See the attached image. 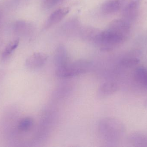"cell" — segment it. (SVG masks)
I'll return each instance as SVG.
<instances>
[{
	"label": "cell",
	"instance_id": "cell-1",
	"mask_svg": "<svg viewBox=\"0 0 147 147\" xmlns=\"http://www.w3.org/2000/svg\"><path fill=\"white\" fill-rule=\"evenodd\" d=\"M92 39L101 49L109 51L122 44L127 38L116 31L108 28L102 32L96 33L92 36Z\"/></svg>",
	"mask_w": 147,
	"mask_h": 147
},
{
	"label": "cell",
	"instance_id": "cell-2",
	"mask_svg": "<svg viewBox=\"0 0 147 147\" xmlns=\"http://www.w3.org/2000/svg\"><path fill=\"white\" fill-rule=\"evenodd\" d=\"M123 130L121 123L113 118H105L101 121L98 125L100 136L107 141L117 140L121 135Z\"/></svg>",
	"mask_w": 147,
	"mask_h": 147
},
{
	"label": "cell",
	"instance_id": "cell-3",
	"mask_svg": "<svg viewBox=\"0 0 147 147\" xmlns=\"http://www.w3.org/2000/svg\"><path fill=\"white\" fill-rule=\"evenodd\" d=\"M90 62L85 60H79L68 63L63 66L57 68L56 75L59 78L75 77L87 72L91 68Z\"/></svg>",
	"mask_w": 147,
	"mask_h": 147
},
{
	"label": "cell",
	"instance_id": "cell-4",
	"mask_svg": "<svg viewBox=\"0 0 147 147\" xmlns=\"http://www.w3.org/2000/svg\"><path fill=\"white\" fill-rule=\"evenodd\" d=\"M142 0H133L126 3L123 8V20L130 23L136 19Z\"/></svg>",
	"mask_w": 147,
	"mask_h": 147
},
{
	"label": "cell",
	"instance_id": "cell-5",
	"mask_svg": "<svg viewBox=\"0 0 147 147\" xmlns=\"http://www.w3.org/2000/svg\"><path fill=\"white\" fill-rule=\"evenodd\" d=\"M47 59V56L43 53L33 54L26 60V65L30 70H36L44 66Z\"/></svg>",
	"mask_w": 147,
	"mask_h": 147
},
{
	"label": "cell",
	"instance_id": "cell-6",
	"mask_svg": "<svg viewBox=\"0 0 147 147\" xmlns=\"http://www.w3.org/2000/svg\"><path fill=\"white\" fill-rule=\"evenodd\" d=\"M70 11L69 8H60L53 12L47 18L45 24V29H47L61 21Z\"/></svg>",
	"mask_w": 147,
	"mask_h": 147
},
{
	"label": "cell",
	"instance_id": "cell-7",
	"mask_svg": "<svg viewBox=\"0 0 147 147\" xmlns=\"http://www.w3.org/2000/svg\"><path fill=\"white\" fill-rule=\"evenodd\" d=\"M108 28L116 31L117 33L128 38L130 32V23L123 19H117L112 21Z\"/></svg>",
	"mask_w": 147,
	"mask_h": 147
},
{
	"label": "cell",
	"instance_id": "cell-8",
	"mask_svg": "<svg viewBox=\"0 0 147 147\" xmlns=\"http://www.w3.org/2000/svg\"><path fill=\"white\" fill-rule=\"evenodd\" d=\"M123 0H109L102 5L101 10L105 14H111L123 8Z\"/></svg>",
	"mask_w": 147,
	"mask_h": 147
},
{
	"label": "cell",
	"instance_id": "cell-9",
	"mask_svg": "<svg viewBox=\"0 0 147 147\" xmlns=\"http://www.w3.org/2000/svg\"><path fill=\"white\" fill-rule=\"evenodd\" d=\"M54 59L57 68L63 66L69 63L67 51L63 45H59L56 48L54 53Z\"/></svg>",
	"mask_w": 147,
	"mask_h": 147
},
{
	"label": "cell",
	"instance_id": "cell-10",
	"mask_svg": "<svg viewBox=\"0 0 147 147\" xmlns=\"http://www.w3.org/2000/svg\"><path fill=\"white\" fill-rule=\"evenodd\" d=\"M115 83L107 82L104 83L99 87L98 91V96L100 98H104L113 94L117 89Z\"/></svg>",
	"mask_w": 147,
	"mask_h": 147
},
{
	"label": "cell",
	"instance_id": "cell-11",
	"mask_svg": "<svg viewBox=\"0 0 147 147\" xmlns=\"http://www.w3.org/2000/svg\"><path fill=\"white\" fill-rule=\"evenodd\" d=\"M135 78L138 83L147 88V68L139 67L136 70Z\"/></svg>",
	"mask_w": 147,
	"mask_h": 147
},
{
	"label": "cell",
	"instance_id": "cell-12",
	"mask_svg": "<svg viewBox=\"0 0 147 147\" xmlns=\"http://www.w3.org/2000/svg\"><path fill=\"white\" fill-rule=\"evenodd\" d=\"M19 40H15L9 42L7 45L2 55V58L3 60H4L9 57L19 45Z\"/></svg>",
	"mask_w": 147,
	"mask_h": 147
},
{
	"label": "cell",
	"instance_id": "cell-13",
	"mask_svg": "<svg viewBox=\"0 0 147 147\" xmlns=\"http://www.w3.org/2000/svg\"><path fill=\"white\" fill-rule=\"evenodd\" d=\"M34 121L32 118L26 117L22 119L19 122L18 128L19 130L23 132H26L31 129L33 125Z\"/></svg>",
	"mask_w": 147,
	"mask_h": 147
},
{
	"label": "cell",
	"instance_id": "cell-14",
	"mask_svg": "<svg viewBox=\"0 0 147 147\" xmlns=\"http://www.w3.org/2000/svg\"><path fill=\"white\" fill-rule=\"evenodd\" d=\"M63 0H42L43 6L46 8L50 9L55 7Z\"/></svg>",
	"mask_w": 147,
	"mask_h": 147
},
{
	"label": "cell",
	"instance_id": "cell-15",
	"mask_svg": "<svg viewBox=\"0 0 147 147\" xmlns=\"http://www.w3.org/2000/svg\"><path fill=\"white\" fill-rule=\"evenodd\" d=\"M139 60L136 58H125L121 60V64L126 66H130L139 63Z\"/></svg>",
	"mask_w": 147,
	"mask_h": 147
}]
</instances>
